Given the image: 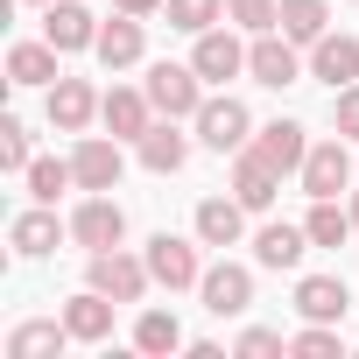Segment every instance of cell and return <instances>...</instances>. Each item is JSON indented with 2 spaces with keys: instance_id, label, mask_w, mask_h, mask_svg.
<instances>
[{
  "instance_id": "cell-1",
  "label": "cell",
  "mask_w": 359,
  "mask_h": 359,
  "mask_svg": "<svg viewBox=\"0 0 359 359\" xmlns=\"http://www.w3.org/2000/svg\"><path fill=\"white\" fill-rule=\"evenodd\" d=\"M141 92L155 99L162 120H198V106H205V78H198V64H155Z\"/></svg>"
},
{
  "instance_id": "cell-2",
  "label": "cell",
  "mask_w": 359,
  "mask_h": 359,
  "mask_svg": "<svg viewBox=\"0 0 359 359\" xmlns=\"http://www.w3.org/2000/svg\"><path fill=\"white\" fill-rule=\"evenodd\" d=\"M198 141L219 148V155H240V148L254 141L247 106H240V99H205V106H198Z\"/></svg>"
},
{
  "instance_id": "cell-3",
  "label": "cell",
  "mask_w": 359,
  "mask_h": 359,
  "mask_svg": "<svg viewBox=\"0 0 359 359\" xmlns=\"http://www.w3.org/2000/svg\"><path fill=\"white\" fill-rule=\"evenodd\" d=\"M71 240H78V247H92V254H106V247H120V240H127V212H120L106 191H92V198L71 212Z\"/></svg>"
},
{
  "instance_id": "cell-4",
  "label": "cell",
  "mask_w": 359,
  "mask_h": 359,
  "mask_svg": "<svg viewBox=\"0 0 359 359\" xmlns=\"http://www.w3.org/2000/svg\"><path fill=\"white\" fill-rule=\"evenodd\" d=\"M148 254L134 261V254H120V247H106V254H92V289H106L113 303H141L148 296Z\"/></svg>"
},
{
  "instance_id": "cell-5",
  "label": "cell",
  "mask_w": 359,
  "mask_h": 359,
  "mask_svg": "<svg viewBox=\"0 0 359 359\" xmlns=\"http://www.w3.org/2000/svg\"><path fill=\"white\" fill-rule=\"evenodd\" d=\"M148 275H155L162 289H198V282H205L198 247H191V240H176V233H155V240H148Z\"/></svg>"
},
{
  "instance_id": "cell-6",
  "label": "cell",
  "mask_w": 359,
  "mask_h": 359,
  "mask_svg": "<svg viewBox=\"0 0 359 359\" xmlns=\"http://www.w3.org/2000/svg\"><path fill=\"white\" fill-rule=\"evenodd\" d=\"M247 71H254V85H275V92H282V85H296V78H303V57H296V43H289V36H275V29H268V36H254V43H247Z\"/></svg>"
},
{
  "instance_id": "cell-7",
  "label": "cell",
  "mask_w": 359,
  "mask_h": 359,
  "mask_svg": "<svg viewBox=\"0 0 359 359\" xmlns=\"http://www.w3.org/2000/svg\"><path fill=\"white\" fill-rule=\"evenodd\" d=\"M191 64H198V78H205V85H226V78H240V71H247V43H240L233 29H205V36H198V50H191Z\"/></svg>"
},
{
  "instance_id": "cell-8",
  "label": "cell",
  "mask_w": 359,
  "mask_h": 359,
  "mask_svg": "<svg viewBox=\"0 0 359 359\" xmlns=\"http://www.w3.org/2000/svg\"><path fill=\"white\" fill-rule=\"evenodd\" d=\"M99 120H106V134H113V141H141V134L155 127V99H148V92L113 85V92L99 99Z\"/></svg>"
},
{
  "instance_id": "cell-9",
  "label": "cell",
  "mask_w": 359,
  "mask_h": 359,
  "mask_svg": "<svg viewBox=\"0 0 359 359\" xmlns=\"http://www.w3.org/2000/svg\"><path fill=\"white\" fill-rule=\"evenodd\" d=\"M198 296H205V310H212V317H240V310L254 303V275H247L240 261H219V268H205Z\"/></svg>"
},
{
  "instance_id": "cell-10",
  "label": "cell",
  "mask_w": 359,
  "mask_h": 359,
  "mask_svg": "<svg viewBox=\"0 0 359 359\" xmlns=\"http://www.w3.org/2000/svg\"><path fill=\"white\" fill-rule=\"evenodd\" d=\"M296 176H303V191H310V198H338V191L352 184V155H345V141H317V148L303 155Z\"/></svg>"
},
{
  "instance_id": "cell-11",
  "label": "cell",
  "mask_w": 359,
  "mask_h": 359,
  "mask_svg": "<svg viewBox=\"0 0 359 359\" xmlns=\"http://www.w3.org/2000/svg\"><path fill=\"white\" fill-rule=\"evenodd\" d=\"M310 78H324L331 92L359 85V43H352V36H331V29H324V36L310 43Z\"/></svg>"
},
{
  "instance_id": "cell-12",
  "label": "cell",
  "mask_w": 359,
  "mask_h": 359,
  "mask_svg": "<svg viewBox=\"0 0 359 359\" xmlns=\"http://www.w3.org/2000/svg\"><path fill=\"white\" fill-rule=\"evenodd\" d=\"M92 113H99V92H92L85 78H57V85H50V127H57V134H85Z\"/></svg>"
},
{
  "instance_id": "cell-13",
  "label": "cell",
  "mask_w": 359,
  "mask_h": 359,
  "mask_svg": "<svg viewBox=\"0 0 359 359\" xmlns=\"http://www.w3.org/2000/svg\"><path fill=\"white\" fill-rule=\"evenodd\" d=\"M247 148H254V155H261V162H268L275 176L303 169V155H310V141H303V127H296V120H268V127H261V134H254Z\"/></svg>"
},
{
  "instance_id": "cell-14",
  "label": "cell",
  "mask_w": 359,
  "mask_h": 359,
  "mask_svg": "<svg viewBox=\"0 0 359 359\" xmlns=\"http://www.w3.org/2000/svg\"><path fill=\"white\" fill-rule=\"evenodd\" d=\"M296 310H303L310 324H345L352 289H345L338 275H303V282H296Z\"/></svg>"
},
{
  "instance_id": "cell-15",
  "label": "cell",
  "mask_w": 359,
  "mask_h": 359,
  "mask_svg": "<svg viewBox=\"0 0 359 359\" xmlns=\"http://www.w3.org/2000/svg\"><path fill=\"white\" fill-rule=\"evenodd\" d=\"M43 36L57 50H92L99 22H92V8H78V0H50V8H43Z\"/></svg>"
},
{
  "instance_id": "cell-16",
  "label": "cell",
  "mask_w": 359,
  "mask_h": 359,
  "mask_svg": "<svg viewBox=\"0 0 359 359\" xmlns=\"http://www.w3.org/2000/svg\"><path fill=\"white\" fill-rule=\"evenodd\" d=\"M71 169H78V191H113V184H120V141L85 134L78 155H71Z\"/></svg>"
},
{
  "instance_id": "cell-17",
  "label": "cell",
  "mask_w": 359,
  "mask_h": 359,
  "mask_svg": "<svg viewBox=\"0 0 359 359\" xmlns=\"http://www.w3.org/2000/svg\"><path fill=\"white\" fill-rule=\"evenodd\" d=\"M64 324H71V338H78V345H99V338H113V296H106V289H85V296H71V303H64Z\"/></svg>"
},
{
  "instance_id": "cell-18",
  "label": "cell",
  "mask_w": 359,
  "mask_h": 359,
  "mask_svg": "<svg viewBox=\"0 0 359 359\" xmlns=\"http://www.w3.org/2000/svg\"><path fill=\"white\" fill-rule=\"evenodd\" d=\"M275 184H282V176H275L254 148H240V155H233V198H240L247 212H268V205H275Z\"/></svg>"
},
{
  "instance_id": "cell-19",
  "label": "cell",
  "mask_w": 359,
  "mask_h": 359,
  "mask_svg": "<svg viewBox=\"0 0 359 359\" xmlns=\"http://www.w3.org/2000/svg\"><path fill=\"white\" fill-rule=\"evenodd\" d=\"M99 64L106 71H127V64H141V15H113V22H99Z\"/></svg>"
},
{
  "instance_id": "cell-20",
  "label": "cell",
  "mask_w": 359,
  "mask_h": 359,
  "mask_svg": "<svg viewBox=\"0 0 359 359\" xmlns=\"http://www.w3.org/2000/svg\"><path fill=\"white\" fill-rule=\"evenodd\" d=\"M240 233H247V205L240 198H205L198 205V240L205 247H240Z\"/></svg>"
},
{
  "instance_id": "cell-21",
  "label": "cell",
  "mask_w": 359,
  "mask_h": 359,
  "mask_svg": "<svg viewBox=\"0 0 359 359\" xmlns=\"http://www.w3.org/2000/svg\"><path fill=\"white\" fill-rule=\"evenodd\" d=\"M8 78L15 85H57L64 71H57V43L43 36V43H15L8 50Z\"/></svg>"
},
{
  "instance_id": "cell-22",
  "label": "cell",
  "mask_w": 359,
  "mask_h": 359,
  "mask_svg": "<svg viewBox=\"0 0 359 359\" xmlns=\"http://www.w3.org/2000/svg\"><path fill=\"white\" fill-rule=\"evenodd\" d=\"M8 240H15V254H22V261H43V254H57L64 226H57V212H22V219L8 226Z\"/></svg>"
},
{
  "instance_id": "cell-23",
  "label": "cell",
  "mask_w": 359,
  "mask_h": 359,
  "mask_svg": "<svg viewBox=\"0 0 359 359\" xmlns=\"http://www.w3.org/2000/svg\"><path fill=\"white\" fill-rule=\"evenodd\" d=\"M303 247H310V226H261L254 261H261V268H296V261H303Z\"/></svg>"
},
{
  "instance_id": "cell-24",
  "label": "cell",
  "mask_w": 359,
  "mask_h": 359,
  "mask_svg": "<svg viewBox=\"0 0 359 359\" xmlns=\"http://www.w3.org/2000/svg\"><path fill=\"white\" fill-rule=\"evenodd\" d=\"M134 148H141V162H148L155 176H169V169H184V155H191V141L176 134V120H162V127H148V134H141Z\"/></svg>"
},
{
  "instance_id": "cell-25",
  "label": "cell",
  "mask_w": 359,
  "mask_h": 359,
  "mask_svg": "<svg viewBox=\"0 0 359 359\" xmlns=\"http://www.w3.org/2000/svg\"><path fill=\"white\" fill-rule=\"evenodd\" d=\"M64 338H71L64 317L57 324H22V331H8V359H50V352H64Z\"/></svg>"
},
{
  "instance_id": "cell-26",
  "label": "cell",
  "mask_w": 359,
  "mask_h": 359,
  "mask_svg": "<svg viewBox=\"0 0 359 359\" xmlns=\"http://www.w3.org/2000/svg\"><path fill=\"white\" fill-rule=\"evenodd\" d=\"M303 226H310V247H345V233H359L352 212H338V198H317Z\"/></svg>"
},
{
  "instance_id": "cell-27",
  "label": "cell",
  "mask_w": 359,
  "mask_h": 359,
  "mask_svg": "<svg viewBox=\"0 0 359 359\" xmlns=\"http://www.w3.org/2000/svg\"><path fill=\"white\" fill-rule=\"evenodd\" d=\"M324 22H331L324 0H282V36H289V43H317Z\"/></svg>"
},
{
  "instance_id": "cell-28",
  "label": "cell",
  "mask_w": 359,
  "mask_h": 359,
  "mask_svg": "<svg viewBox=\"0 0 359 359\" xmlns=\"http://www.w3.org/2000/svg\"><path fill=\"white\" fill-rule=\"evenodd\" d=\"M71 184H78V169H71V162H50V155L29 162V198H36V205H57Z\"/></svg>"
},
{
  "instance_id": "cell-29",
  "label": "cell",
  "mask_w": 359,
  "mask_h": 359,
  "mask_svg": "<svg viewBox=\"0 0 359 359\" xmlns=\"http://www.w3.org/2000/svg\"><path fill=\"white\" fill-rule=\"evenodd\" d=\"M134 345H141V352H176V345H184V324H176L169 310H141Z\"/></svg>"
},
{
  "instance_id": "cell-30",
  "label": "cell",
  "mask_w": 359,
  "mask_h": 359,
  "mask_svg": "<svg viewBox=\"0 0 359 359\" xmlns=\"http://www.w3.org/2000/svg\"><path fill=\"white\" fill-rule=\"evenodd\" d=\"M219 15H226V0H169V29H184V36H205Z\"/></svg>"
},
{
  "instance_id": "cell-31",
  "label": "cell",
  "mask_w": 359,
  "mask_h": 359,
  "mask_svg": "<svg viewBox=\"0 0 359 359\" xmlns=\"http://www.w3.org/2000/svg\"><path fill=\"white\" fill-rule=\"evenodd\" d=\"M226 15L247 36H268V29H282V0H226Z\"/></svg>"
},
{
  "instance_id": "cell-32",
  "label": "cell",
  "mask_w": 359,
  "mask_h": 359,
  "mask_svg": "<svg viewBox=\"0 0 359 359\" xmlns=\"http://www.w3.org/2000/svg\"><path fill=\"white\" fill-rule=\"evenodd\" d=\"M289 352H296V359H345V345H338V331H331V324L296 331V338H289Z\"/></svg>"
},
{
  "instance_id": "cell-33",
  "label": "cell",
  "mask_w": 359,
  "mask_h": 359,
  "mask_svg": "<svg viewBox=\"0 0 359 359\" xmlns=\"http://www.w3.org/2000/svg\"><path fill=\"white\" fill-rule=\"evenodd\" d=\"M0 169H29V127L0 120Z\"/></svg>"
},
{
  "instance_id": "cell-34",
  "label": "cell",
  "mask_w": 359,
  "mask_h": 359,
  "mask_svg": "<svg viewBox=\"0 0 359 359\" xmlns=\"http://www.w3.org/2000/svg\"><path fill=\"white\" fill-rule=\"evenodd\" d=\"M268 352H289L282 331H240V359H268Z\"/></svg>"
},
{
  "instance_id": "cell-35",
  "label": "cell",
  "mask_w": 359,
  "mask_h": 359,
  "mask_svg": "<svg viewBox=\"0 0 359 359\" xmlns=\"http://www.w3.org/2000/svg\"><path fill=\"white\" fill-rule=\"evenodd\" d=\"M331 120H338V134H352V141H359V85H345V92L331 99Z\"/></svg>"
},
{
  "instance_id": "cell-36",
  "label": "cell",
  "mask_w": 359,
  "mask_h": 359,
  "mask_svg": "<svg viewBox=\"0 0 359 359\" xmlns=\"http://www.w3.org/2000/svg\"><path fill=\"white\" fill-rule=\"evenodd\" d=\"M113 8H120V15H141V22H148L155 8H169V0H113Z\"/></svg>"
},
{
  "instance_id": "cell-37",
  "label": "cell",
  "mask_w": 359,
  "mask_h": 359,
  "mask_svg": "<svg viewBox=\"0 0 359 359\" xmlns=\"http://www.w3.org/2000/svg\"><path fill=\"white\" fill-rule=\"evenodd\" d=\"M345 212H352V226H359V191H352V205H345Z\"/></svg>"
},
{
  "instance_id": "cell-38",
  "label": "cell",
  "mask_w": 359,
  "mask_h": 359,
  "mask_svg": "<svg viewBox=\"0 0 359 359\" xmlns=\"http://www.w3.org/2000/svg\"><path fill=\"white\" fill-rule=\"evenodd\" d=\"M43 8H50V0H43Z\"/></svg>"
}]
</instances>
